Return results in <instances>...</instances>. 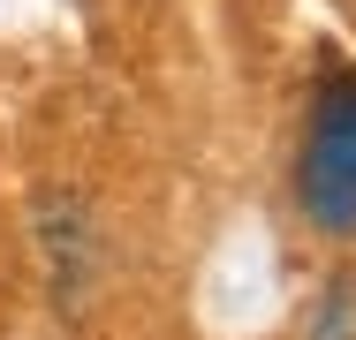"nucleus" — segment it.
Instances as JSON below:
<instances>
[{"label":"nucleus","mask_w":356,"mask_h":340,"mask_svg":"<svg viewBox=\"0 0 356 340\" xmlns=\"http://www.w3.org/2000/svg\"><path fill=\"white\" fill-rule=\"evenodd\" d=\"M296 197L318 235H356V76H334L311 106Z\"/></svg>","instance_id":"1"},{"label":"nucleus","mask_w":356,"mask_h":340,"mask_svg":"<svg viewBox=\"0 0 356 340\" xmlns=\"http://www.w3.org/2000/svg\"><path fill=\"white\" fill-rule=\"evenodd\" d=\"M38 242H46V265H54V295H69L99 272V250H91V212L76 197H46L38 204Z\"/></svg>","instance_id":"2"}]
</instances>
